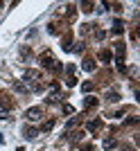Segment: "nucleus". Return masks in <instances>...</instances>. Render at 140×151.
<instances>
[{
	"label": "nucleus",
	"instance_id": "obj_1",
	"mask_svg": "<svg viewBox=\"0 0 140 151\" xmlns=\"http://www.w3.org/2000/svg\"><path fill=\"white\" fill-rule=\"evenodd\" d=\"M41 65H43V68H48V70H54V72H59V70H61L59 61H54V59H52V54H48V52L41 57Z\"/></svg>",
	"mask_w": 140,
	"mask_h": 151
},
{
	"label": "nucleus",
	"instance_id": "obj_2",
	"mask_svg": "<svg viewBox=\"0 0 140 151\" xmlns=\"http://www.w3.org/2000/svg\"><path fill=\"white\" fill-rule=\"evenodd\" d=\"M25 117L30 122H38L41 117H43V111H41L38 106H32V108H27V111H25Z\"/></svg>",
	"mask_w": 140,
	"mask_h": 151
},
{
	"label": "nucleus",
	"instance_id": "obj_3",
	"mask_svg": "<svg viewBox=\"0 0 140 151\" xmlns=\"http://www.w3.org/2000/svg\"><path fill=\"white\" fill-rule=\"evenodd\" d=\"M38 77H41V72L38 70H25V81H38Z\"/></svg>",
	"mask_w": 140,
	"mask_h": 151
},
{
	"label": "nucleus",
	"instance_id": "obj_4",
	"mask_svg": "<svg viewBox=\"0 0 140 151\" xmlns=\"http://www.w3.org/2000/svg\"><path fill=\"white\" fill-rule=\"evenodd\" d=\"M38 135V129H30V126H25L23 129V138H27V140H34Z\"/></svg>",
	"mask_w": 140,
	"mask_h": 151
},
{
	"label": "nucleus",
	"instance_id": "obj_5",
	"mask_svg": "<svg viewBox=\"0 0 140 151\" xmlns=\"http://www.w3.org/2000/svg\"><path fill=\"white\" fill-rule=\"evenodd\" d=\"M102 147H104L106 151H111V149H115V147H118V142H115V138H104Z\"/></svg>",
	"mask_w": 140,
	"mask_h": 151
},
{
	"label": "nucleus",
	"instance_id": "obj_6",
	"mask_svg": "<svg viewBox=\"0 0 140 151\" xmlns=\"http://www.w3.org/2000/svg\"><path fill=\"white\" fill-rule=\"evenodd\" d=\"M100 126H102V120H100V117H97V120H90L88 124H86V129H88V131H97V129H100Z\"/></svg>",
	"mask_w": 140,
	"mask_h": 151
},
{
	"label": "nucleus",
	"instance_id": "obj_7",
	"mask_svg": "<svg viewBox=\"0 0 140 151\" xmlns=\"http://www.w3.org/2000/svg\"><path fill=\"white\" fill-rule=\"evenodd\" d=\"M84 106H86V108H93V106H97V97H93V95H88V97L84 99Z\"/></svg>",
	"mask_w": 140,
	"mask_h": 151
},
{
	"label": "nucleus",
	"instance_id": "obj_8",
	"mask_svg": "<svg viewBox=\"0 0 140 151\" xmlns=\"http://www.w3.org/2000/svg\"><path fill=\"white\" fill-rule=\"evenodd\" d=\"M82 68L86 70V72H93V70H95V61H90V59H86V61L82 63Z\"/></svg>",
	"mask_w": 140,
	"mask_h": 151
},
{
	"label": "nucleus",
	"instance_id": "obj_9",
	"mask_svg": "<svg viewBox=\"0 0 140 151\" xmlns=\"http://www.w3.org/2000/svg\"><path fill=\"white\" fill-rule=\"evenodd\" d=\"M122 32H124L122 20H113V34H122Z\"/></svg>",
	"mask_w": 140,
	"mask_h": 151
},
{
	"label": "nucleus",
	"instance_id": "obj_10",
	"mask_svg": "<svg viewBox=\"0 0 140 151\" xmlns=\"http://www.w3.org/2000/svg\"><path fill=\"white\" fill-rule=\"evenodd\" d=\"M100 61H102V63H108V61H111V52H108V50H102V52H100Z\"/></svg>",
	"mask_w": 140,
	"mask_h": 151
},
{
	"label": "nucleus",
	"instance_id": "obj_11",
	"mask_svg": "<svg viewBox=\"0 0 140 151\" xmlns=\"http://www.w3.org/2000/svg\"><path fill=\"white\" fill-rule=\"evenodd\" d=\"M14 90L16 93H27V86H23L20 81H14Z\"/></svg>",
	"mask_w": 140,
	"mask_h": 151
},
{
	"label": "nucleus",
	"instance_id": "obj_12",
	"mask_svg": "<svg viewBox=\"0 0 140 151\" xmlns=\"http://www.w3.org/2000/svg\"><path fill=\"white\" fill-rule=\"evenodd\" d=\"M106 99H108V101H120V93H115V90H111V93L106 95Z\"/></svg>",
	"mask_w": 140,
	"mask_h": 151
},
{
	"label": "nucleus",
	"instance_id": "obj_13",
	"mask_svg": "<svg viewBox=\"0 0 140 151\" xmlns=\"http://www.w3.org/2000/svg\"><path fill=\"white\" fill-rule=\"evenodd\" d=\"M70 43H72V38H70V34H68V36H64V45H61V47H64V50H72Z\"/></svg>",
	"mask_w": 140,
	"mask_h": 151
},
{
	"label": "nucleus",
	"instance_id": "obj_14",
	"mask_svg": "<svg viewBox=\"0 0 140 151\" xmlns=\"http://www.w3.org/2000/svg\"><path fill=\"white\" fill-rule=\"evenodd\" d=\"M52 126H54V122L50 120V122H45V124H41V131H43V133L45 131H52Z\"/></svg>",
	"mask_w": 140,
	"mask_h": 151
},
{
	"label": "nucleus",
	"instance_id": "obj_15",
	"mask_svg": "<svg viewBox=\"0 0 140 151\" xmlns=\"http://www.w3.org/2000/svg\"><path fill=\"white\" fill-rule=\"evenodd\" d=\"M93 88H95V86H93V83H90V81L82 83V90H84V93H90V90H93Z\"/></svg>",
	"mask_w": 140,
	"mask_h": 151
},
{
	"label": "nucleus",
	"instance_id": "obj_16",
	"mask_svg": "<svg viewBox=\"0 0 140 151\" xmlns=\"http://www.w3.org/2000/svg\"><path fill=\"white\" fill-rule=\"evenodd\" d=\"M64 113L66 115H72V113H75V108L70 106V104H66V106H64Z\"/></svg>",
	"mask_w": 140,
	"mask_h": 151
},
{
	"label": "nucleus",
	"instance_id": "obj_17",
	"mask_svg": "<svg viewBox=\"0 0 140 151\" xmlns=\"http://www.w3.org/2000/svg\"><path fill=\"white\" fill-rule=\"evenodd\" d=\"M84 12H93V2H82Z\"/></svg>",
	"mask_w": 140,
	"mask_h": 151
},
{
	"label": "nucleus",
	"instance_id": "obj_18",
	"mask_svg": "<svg viewBox=\"0 0 140 151\" xmlns=\"http://www.w3.org/2000/svg\"><path fill=\"white\" fill-rule=\"evenodd\" d=\"M75 124H77V117H72V120H70L68 124H66V129H72V126H75Z\"/></svg>",
	"mask_w": 140,
	"mask_h": 151
},
{
	"label": "nucleus",
	"instance_id": "obj_19",
	"mask_svg": "<svg viewBox=\"0 0 140 151\" xmlns=\"http://www.w3.org/2000/svg\"><path fill=\"white\" fill-rule=\"evenodd\" d=\"M72 50H75V52H82V50H84V43H77L75 47H72Z\"/></svg>",
	"mask_w": 140,
	"mask_h": 151
},
{
	"label": "nucleus",
	"instance_id": "obj_20",
	"mask_svg": "<svg viewBox=\"0 0 140 151\" xmlns=\"http://www.w3.org/2000/svg\"><path fill=\"white\" fill-rule=\"evenodd\" d=\"M16 151H23V149H16Z\"/></svg>",
	"mask_w": 140,
	"mask_h": 151
}]
</instances>
